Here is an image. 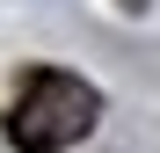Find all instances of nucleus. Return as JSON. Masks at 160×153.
I'll return each mask as SVG.
<instances>
[{
	"instance_id": "f257e3e1",
	"label": "nucleus",
	"mask_w": 160,
	"mask_h": 153,
	"mask_svg": "<svg viewBox=\"0 0 160 153\" xmlns=\"http://www.w3.org/2000/svg\"><path fill=\"white\" fill-rule=\"evenodd\" d=\"M95 117H102V95L80 73L44 66V73L22 80L15 110H8V146L15 153H66V146H80L95 131Z\"/></svg>"
}]
</instances>
